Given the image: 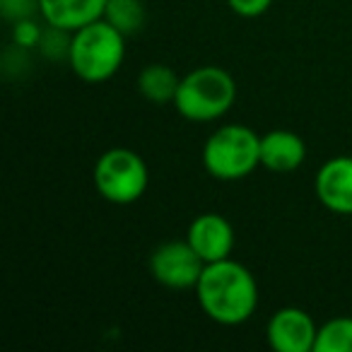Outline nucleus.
Listing matches in <instances>:
<instances>
[{
	"label": "nucleus",
	"instance_id": "1a4fd4ad",
	"mask_svg": "<svg viewBox=\"0 0 352 352\" xmlns=\"http://www.w3.org/2000/svg\"><path fill=\"white\" fill-rule=\"evenodd\" d=\"M316 198L326 210L352 215V157L340 155L328 160L316 171Z\"/></svg>",
	"mask_w": 352,
	"mask_h": 352
},
{
	"label": "nucleus",
	"instance_id": "6e6552de",
	"mask_svg": "<svg viewBox=\"0 0 352 352\" xmlns=\"http://www.w3.org/2000/svg\"><path fill=\"white\" fill-rule=\"evenodd\" d=\"M186 239L206 263L230 258L234 249V227L220 212H203L188 225Z\"/></svg>",
	"mask_w": 352,
	"mask_h": 352
},
{
	"label": "nucleus",
	"instance_id": "f8f14e48",
	"mask_svg": "<svg viewBox=\"0 0 352 352\" xmlns=\"http://www.w3.org/2000/svg\"><path fill=\"white\" fill-rule=\"evenodd\" d=\"M179 85H182V78L176 75L174 68H169L164 63H150L138 75V92L150 104H157V107L174 104Z\"/></svg>",
	"mask_w": 352,
	"mask_h": 352
},
{
	"label": "nucleus",
	"instance_id": "9d476101",
	"mask_svg": "<svg viewBox=\"0 0 352 352\" xmlns=\"http://www.w3.org/2000/svg\"><path fill=\"white\" fill-rule=\"evenodd\" d=\"M307 160V142L292 131H270L261 135V166L275 174H289Z\"/></svg>",
	"mask_w": 352,
	"mask_h": 352
},
{
	"label": "nucleus",
	"instance_id": "f257e3e1",
	"mask_svg": "<svg viewBox=\"0 0 352 352\" xmlns=\"http://www.w3.org/2000/svg\"><path fill=\"white\" fill-rule=\"evenodd\" d=\"M196 294L206 316L220 326H239L249 321L258 307L256 278L246 265L232 261V256L206 263Z\"/></svg>",
	"mask_w": 352,
	"mask_h": 352
},
{
	"label": "nucleus",
	"instance_id": "0eeeda50",
	"mask_svg": "<svg viewBox=\"0 0 352 352\" xmlns=\"http://www.w3.org/2000/svg\"><path fill=\"white\" fill-rule=\"evenodd\" d=\"M268 342L278 352H314L318 326L304 309L283 307L268 321Z\"/></svg>",
	"mask_w": 352,
	"mask_h": 352
},
{
	"label": "nucleus",
	"instance_id": "20e7f679",
	"mask_svg": "<svg viewBox=\"0 0 352 352\" xmlns=\"http://www.w3.org/2000/svg\"><path fill=\"white\" fill-rule=\"evenodd\" d=\"M203 166L220 182L244 179L261 166V135L239 123L217 128L203 145Z\"/></svg>",
	"mask_w": 352,
	"mask_h": 352
},
{
	"label": "nucleus",
	"instance_id": "f03ea898",
	"mask_svg": "<svg viewBox=\"0 0 352 352\" xmlns=\"http://www.w3.org/2000/svg\"><path fill=\"white\" fill-rule=\"evenodd\" d=\"M123 58H126V34L109 25L104 17L73 32L68 63L82 82H107L118 73Z\"/></svg>",
	"mask_w": 352,
	"mask_h": 352
},
{
	"label": "nucleus",
	"instance_id": "dca6fc26",
	"mask_svg": "<svg viewBox=\"0 0 352 352\" xmlns=\"http://www.w3.org/2000/svg\"><path fill=\"white\" fill-rule=\"evenodd\" d=\"M0 12L8 22L30 20V17L41 15V0H0Z\"/></svg>",
	"mask_w": 352,
	"mask_h": 352
},
{
	"label": "nucleus",
	"instance_id": "9b49d317",
	"mask_svg": "<svg viewBox=\"0 0 352 352\" xmlns=\"http://www.w3.org/2000/svg\"><path fill=\"white\" fill-rule=\"evenodd\" d=\"M107 0H41V20L60 30L78 32L80 27L102 20Z\"/></svg>",
	"mask_w": 352,
	"mask_h": 352
},
{
	"label": "nucleus",
	"instance_id": "4468645a",
	"mask_svg": "<svg viewBox=\"0 0 352 352\" xmlns=\"http://www.w3.org/2000/svg\"><path fill=\"white\" fill-rule=\"evenodd\" d=\"M314 352H352V318L338 316L318 326Z\"/></svg>",
	"mask_w": 352,
	"mask_h": 352
},
{
	"label": "nucleus",
	"instance_id": "f3484780",
	"mask_svg": "<svg viewBox=\"0 0 352 352\" xmlns=\"http://www.w3.org/2000/svg\"><path fill=\"white\" fill-rule=\"evenodd\" d=\"M41 32L44 30L36 25L34 17H30V20H20V22L12 25V44L22 51L36 49V46H39V39H41Z\"/></svg>",
	"mask_w": 352,
	"mask_h": 352
},
{
	"label": "nucleus",
	"instance_id": "39448f33",
	"mask_svg": "<svg viewBox=\"0 0 352 352\" xmlns=\"http://www.w3.org/2000/svg\"><path fill=\"white\" fill-rule=\"evenodd\" d=\"M150 184V171L138 152L128 147L107 150L94 164V186L104 201L113 206H131L140 201Z\"/></svg>",
	"mask_w": 352,
	"mask_h": 352
},
{
	"label": "nucleus",
	"instance_id": "2eb2a0df",
	"mask_svg": "<svg viewBox=\"0 0 352 352\" xmlns=\"http://www.w3.org/2000/svg\"><path fill=\"white\" fill-rule=\"evenodd\" d=\"M70 44H73V32L49 25L44 32H41V39H39V46H36V49H39L41 56H46L49 60H58V58L68 60Z\"/></svg>",
	"mask_w": 352,
	"mask_h": 352
},
{
	"label": "nucleus",
	"instance_id": "423d86ee",
	"mask_svg": "<svg viewBox=\"0 0 352 352\" xmlns=\"http://www.w3.org/2000/svg\"><path fill=\"white\" fill-rule=\"evenodd\" d=\"M206 268V261L188 244V239L164 241L150 256V273L169 289H196Z\"/></svg>",
	"mask_w": 352,
	"mask_h": 352
},
{
	"label": "nucleus",
	"instance_id": "a211bd4d",
	"mask_svg": "<svg viewBox=\"0 0 352 352\" xmlns=\"http://www.w3.org/2000/svg\"><path fill=\"white\" fill-rule=\"evenodd\" d=\"M227 6L239 17H261L270 10L273 0H227Z\"/></svg>",
	"mask_w": 352,
	"mask_h": 352
},
{
	"label": "nucleus",
	"instance_id": "7ed1b4c3",
	"mask_svg": "<svg viewBox=\"0 0 352 352\" xmlns=\"http://www.w3.org/2000/svg\"><path fill=\"white\" fill-rule=\"evenodd\" d=\"M236 102V82L220 65H203L182 78L174 107L184 118L208 123L222 118Z\"/></svg>",
	"mask_w": 352,
	"mask_h": 352
},
{
	"label": "nucleus",
	"instance_id": "ddd939ff",
	"mask_svg": "<svg viewBox=\"0 0 352 352\" xmlns=\"http://www.w3.org/2000/svg\"><path fill=\"white\" fill-rule=\"evenodd\" d=\"M104 20L116 27L121 34L131 36L145 27L147 10L142 0H107Z\"/></svg>",
	"mask_w": 352,
	"mask_h": 352
}]
</instances>
